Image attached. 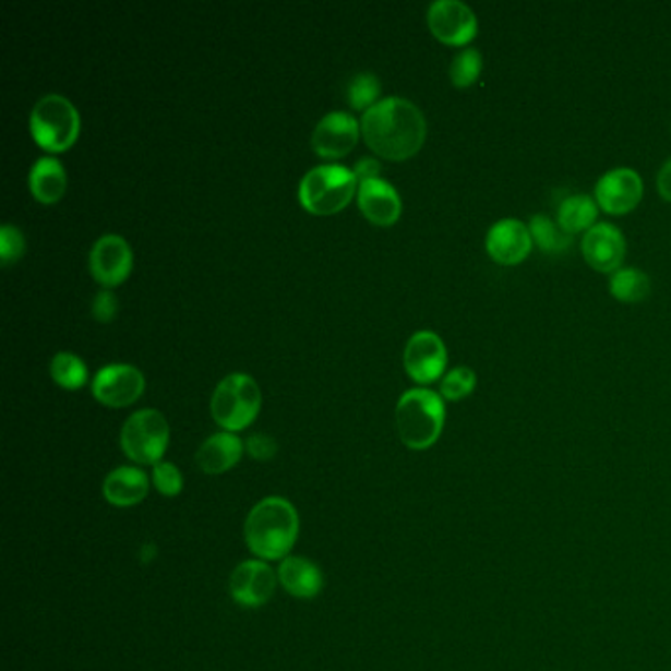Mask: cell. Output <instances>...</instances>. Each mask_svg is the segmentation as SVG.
I'll return each instance as SVG.
<instances>
[{
  "mask_svg": "<svg viewBox=\"0 0 671 671\" xmlns=\"http://www.w3.org/2000/svg\"><path fill=\"white\" fill-rule=\"evenodd\" d=\"M364 142L386 160H408L426 141V119L408 99L386 97L362 112Z\"/></svg>",
  "mask_w": 671,
  "mask_h": 671,
  "instance_id": "cell-1",
  "label": "cell"
},
{
  "mask_svg": "<svg viewBox=\"0 0 671 671\" xmlns=\"http://www.w3.org/2000/svg\"><path fill=\"white\" fill-rule=\"evenodd\" d=\"M300 536V514L290 501L268 496L259 502L244 522V541L261 562L286 560Z\"/></svg>",
  "mask_w": 671,
  "mask_h": 671,
  "instance_id": "cell-2",
  "label": "cell"
},
{
  "mask_svg": "<svg viewBox=\"0 0 671 671\" xmlns=\"http://www.w3.org/2000/svg\"><path fill=\"white\" fill-rule=\"evenodd\" d=\"M445 426V404L428 388L404 392L396 406V428L408 450L423 452L440 440Z\"/></svg>",
  "mask_w": 671,
  "mask_h": 671,
  "instance_id": "cell-3",
  "label": "cell"
},
{
  "mask_svg": "<svg viewBox=\"0 0 671 671\" xmlns=\"http://www.w3.org/2000/svg\"><path fill=\"white\" fill-rule=\"evenodd\" d=\"M261 388L249 374L235 372L219 382L211 398L213 420L225 431L247 430L261 411Z\"/></svg>",
  "mask_w": 671,
  "mask_h": 671,
  "instance_id": "cell-4",
  "label": "cell"
},
{
  "mask_svg": "<svg viewBox=\"0 0 671 671\" xmlns=\"http://www.w3.org/2000/svg\"><path fill=\"white\" fill-rule=\"evenodd\" d=\"M357 188L359 181L349 168L339 164L317 166L301 180V205L315 215H331L352 200Z\"/></svg>",
  "mask_w": 671,
  "mask_h": 671,
  "instance_id": "cell-5",
  "label": "cell"
},
{
  "mask_svg": "<svg viewBox=\"0 0 671 671\" xmlns=\"http://www.w3.org/2000/svg\"><path fill=\"white\" fill-rule=\"evenodd\" d=\"M80 112L70 99L46 95L32 109L31 131L34 141L48 152H63L80 136Z\"/></svg>",
  "mask_w": 671,
  "mask_h": 671,
  "instance_id": "cell-6",
  "label": "cell"
},
{
  "mask_svg": "<svg viewBox=\"0 0 671 671\" xmlns=\"http://www.w3.org/2000/svg\"><path fill=\"white\" fill-rule=\"evenodd\" d=\"M170 443V426L160 411H134L121 430V447L131 462L158 465Z\"/></svg>",
  "mask_w": 671,
  "mask_h": 671,
  "instance_id": "cell-7",
  "label": "cell"
},
{
  "mask_svg": "<svg viewBox=\"0 0 671 671\" xmlns=\"http://www.w3.org/2000/svg\"><path fill=\"white\" fill-rule=\"evenodd\" d=\"M428 24L438 40L447 46H467L479 32L475 12L462 0H435L428 9Z\"/></svg>",
  "mask_w": 671,
  "mask_h": 671,
  "instance_id": "cell-8",
  "label": "cell"
},
{
  "mask_svg": "<svg viewBox=\"0 0 671 671\" xmlns=\"http://www.w3.org/2000/svg\"><path fill=\"white\" fill-rule=\"evenodd\" d=\"M644 195L640 173L632 168H614L602 173L595 185V201L609 215H626L638 207Z\"/></svg>",
  "mask_w": 671,
  "mask_h": 671,
  "instance_id": "cell-9",
  "label": "cell"
},
{
  "mask_svg": "<svg viewBox=\"0 0 671 671\" xmlns=\"http://www.w3.org/2000/svg\"><path fill=\"white\" fill-rule=\"evenodd\" d=\"M278 585V573H274L271 565L261 560L242 562L232 570L231 589L232 601L244 609H259L271 601Z\"/></svg>",
  "mask_w": 671,
  "mask_h": 671,
  "instance_id": "cell-10",
  "label": "cell"
},
{
  "mask_svg": "<svg viewBox=\"0 0 671 671\" xmlns=\"http://www.w3.org/2000/svg\"><path fill=\"white\" fill-rule=\"evenodd\" d=\"M404 367L418 384L438 381L447 367V349L433 331H418L410 337L404 351Z\"/></svg>",
  "mask_w": 671,
  "mask_h": 671,
  "instance_id": "cell-11",
  "label": "cell"
},
{
  "mask_svg": "<svg viewBox=\"0 0 671 671\" xmlns=\"http://www.w3.org/2000/svg\"><path fill=\"white\" fill-rule=\"evenodd\" d=\"M144 374L132 364H110L93 379V396L110 408H124L139 400L144 392Z\"/></svg>",
  "mask_w": 671,
  "mask_h": 671,
  "instance_id": "cell-12",
  "label": "cell"
},
{
  "mask_svg": "<svg viewBox=\"0 0 671 671\" xmlns=\"http://www.w3.org/2000/svg\"><path fill=\"white\" fill-rule=\"evenodd\" d=\"M89 268L93 278L103 286H119L131 274V244L119 235H103L91 249Z\"/></svg>",
  "mask_w": 671,
  "mask_h": 671,
  "instance_id": "cell-13",
  "label": "cell"
},
{
  "mask_svg": "<svg viewBox=\"0 0 671 671\" xmlns=\"http://www.w3.org/2000/svg\"><path fill=\"white\" fill-rule=\"evenodd\" d=\"M487 252L492 261L502 266H516L530 256V229L520 219H501L487 232Z\"/></svg>",
  "mask_w": 671,
  "mask_h": 671,
  "instance_id": "cell-14",
  "label": "cell"
},
{
  "mask_svg": "<svg viewBox=\"0 0 671 671\" xmlns=\"http://www.w3.org/2000/svg\"><path fill=\"white\" fill-rule=\"evenodd\" d=\"M582 252L587 264L597 272L619 271L626 254V241L621 229L612 223H597L585 232L582 241Z\"/></svg>",
  "mask_w": 671,
  "mask_h": 671,
  "instance_id": "cell-15",
  "label": "cell"
},
{
  "mask_svg": "<svg viewBox=\"0 0 671 671\" xmlns=\"http://www.w3.org/2000/svg\"><path fill=\"white\" fill-rule=\"evenodd\" d=\"M361 124L349 112L325 115L311 136V146L323 158H342L359 141Z\"/></svg>",
  "mask_w": 671,
  "mask_h": 671,
  "instance_id": "cell-16",
  "label": "cell"
},
{
  "mask_svg": "<svg viewBox=\"0 0 671 671\" xmlns=\"http://www.w3.org/2000/svg\"><path fill=\"white\" fill-rule=\"evenodd\" d=\"M357 197H359L362 215L374 225L388 227L400 217V195L388 181L381 180V178L361 181L357 188Z\"/></svg>",
  "mask_w": 671,
  "mask_h": 671,
  "instance_id": "cell-17",
  "label": "cell"
},
{
  "mask_svg": "<svg viewBox=\"0 0 671 671\" xmlns=\"http://www.w3.org/2000/svg\"><path fill=\"white\" fill-rule=\"evenodd\" d=\"M278 583L296 599H315L323 591L325 579L320 565L303 555H288L278 567Z\"/></svg>",
  "mask_w": 671,
  "mask_h": 671,
  "instance_id": "cell-18",
  "label": "cell"
},
{
  "mask_svg": "<svg viewBox=\"0 0 671 671\" xmlns=\"http://www.w3.org/2000/svg\"><path fill=\"white\" fill-rule=\"evenodd\" d=\"M148 475L139 467H119L110 471L103 482L105 501L119 508H131L141 504L148 496Z\"/></svg>",
  "mask_w": 671,
  "mask_h": 671,
  "instance_id": "cell-19",
  "label": "cell"
},
{
  "mask_svg": "<svg viewBox=\"0 0 671 671\" xmlns=\"http://www.w3.org/2000/svg\"><path fill=\"white\" fill-rule=\"evenodd\" d=\"M242 453L244 443L235 433L219 431L201 443L195 462L201 471L207 475H223L241 462Z\"/></svg>",
  "mask_w": 671,
  "mask_h": 671,
  "instance_id": "cell-20",
  "label": "cell"
},
{
  "mask_svg": "<svg viewBox=\"0 0 671 671\" xmlns=\"http://www.w3.org/2000/svg\"><path fill=\"white\" fill-rule=\"evenodd\" d=\"M28 183H31L32 195L36 200L51 205L63 197L68 180H65V170L60 160L40 158L32 166Z\"/></svg>",
  "mask_w": 671,
  "mask_h": 671,
  "instance_id": "cell-21",
  "label": "cell"
},
{
  "mask_svg": "<svg viewBox=\"0 0 671 671\" xmlns=\"http://www.w3.org/2000/svg\"><path fill=\"white\" fill-rule=\"evenodd\" d=\"M597 217H599V205L595 197L587 193L570 195L567 200L562 201L558 209V225L572 237L577 232L589 231L597 225Z\"/></svg>",
  "mask_w": 671,
  "mask_h": 671,
  "instance_id": "cell-22",
  "label": "cell"
},
{
  "mask_svg": "<svg viewBox=\"0 0 671 671\" xmlns=\"http://www.w3.org/2000/svg\"><path fill=\"white\" fill-rule=\"evenodd\" d=\"M651 291V281L646 272L638 268H619L611 276V293L624 303L644 301Z\"/></svg>",
  "mask_w": 671,
  "mask_h": 671,
  "instance_id": "cell-23",
  "label": "cell"
},
{
  "mask_svg": "<svg viewBox=\"0 0 671 671\" xmlns=\"http://www.w3.org/2000/svg\"><path fill=\"white\" fill-rule=\"evenodd\" d=\"M528 229H530L531 239L543 252L555 254V252H565L572 247V235L563 231L562 227L558 225V220L550 219L543 213H538V215L531 217Z\"/></svg>",
  "mask_w": 671,
  "mask_h": 671,
  "instance_id": "cell-24",
  "label": "cell"
},
{
  "mask_svg": "<svg viewBox=\"0 0 671 671\" xmlns=\"http://www.w3.org/2000/svg\"><path fill=\"white\" fill-rule=\"evenodd\" d=\"M51 376L63 388L77 391L87 382V367L73 352H58L51 359Z\"/></svg>",
  "mask_w": 671,
  "mask_h": 671,
  "instance_id": "cell-25",
  "label": "cell"
},
{
  "mask_svg": "<svg viewBox=\"0 0 671 671\" xmlns=\"http://www.w3.org/2000/svg\"><path fill=\"white\" fill-rule=\"evenodd\" d=\"M481 71V51L475 50V48H465V50L459 51L453 58L450 77H452V83L455 87L465 89V87H471L472 83H477Z\"/></svg>",
  "mask_w": 671,
  "mask_h": 671,
  "instance_id": "cell-26",
  "label": "cell"
},
{
  "mask_svg": "<svg viewBox=\"0 0 671 671\" xmlns=\"http://www.w3.org/2000/svg\"><path fill=\"white\" fill-rule=\"evenodd\" d=\"M477 386V374L469 367H457L447 372L441 381V398L457 402L471 396Z\"/></svg>",
  "mask_w": 671,
  "mask_h": 671,
  "instance_id": "cell-27",
  "label": "cell"
},
{
  "mask_svg": "<svg viewBox=\"0 0 671 671\" xmlns=\"http://www.w3.org/2000/svg\"><path fill=\"white\" fill-rule=\"evenodd\" d=\"M381 93V83L372 73H357L347 85V99L355 109H371L376 105V97Z\"/></svg>",
  "mask_w": 671,
  "mask_h": 671,
  "instance_id": "cell-28",
  "label": "cell"
},
{
  "mask_svg": "<svg viewBox=\"0 0 671 671\" xmlns=\"http://www.w3.org/2000/svg\"><path fill=\"white\" fill-rule=\"evenodd\" d=\"M152 484L166 499H176L183 491V477L173 463L160 462L152 469Z\"/></svg>",
  "mask_w": 671,
  "mask_h": 671,
  "instance_id": "cell-29",
  "label": "cell"
},
{
  "mask_svg": "<svg viewBox=\"0 0 671 671\" xmlns=\"http://www.w3.org/2000/svg\"><path fill=\"white\" fill-rule=\"evenodd\" d=\"M26 251V241L21 229H16L14 225H4L0 229V261L2 266H11L12 262L19 261L22 254Z\"/></svg>",
  "mask_w": 671,
  "mask_h": 671,
  "instance_id": "cell-30",
  "label": "cell"
},
{
  "mask_svg": "<svg viewBox=\"0 0 671 671\" xmlns=\"http://www.w3.org/2000/svg\"><path fill=\"white\" fill-rule=\"evenodd\" d=\"M244 452L251 455L256 462H271L278 453V443L271 435L264 433H252L251 438L244 443Z\"/></svg>",
  "mask_w": 671,
  "mask_h": 671,
  "instance_id": "cell-31",
  "label": "cell"
},
{
  "mask_svg": "<svg viewBox=\"0 0 671 671\" xmlns=\"http://www.w3.org/2000/svg\"><path fill=\"white\" fill-rule=\"evenodd\" d=\"M91 311H93V317L103 321V323L115 320V317H117V311H119L117 296L109 290L99 291V293L93 298Z\"/></svg>",
  "mask_w": 671,
  "mask_h": 671,
  "instance_id": "cell-32",
  "label": "cell"
},
{
  "mask_svg": "<svg viewBox=\"0 0 671 671\" xmlns=\"http://www.w3.org/2000/svg\"><path fill=\"white\" fill-rule=\"evenodd\" d=\"M379 171H381V164L374 158H362V160L355 164V178L361 183V181L376 180L379 178Z\"/></svg>",
  "mask_w": 671,
  "mask_h": 671,
  "instance_id": "cell-33",
  "label": "cell"
},
{
  "mask_svg": "<svg viewBox=\"0 0 671 671\" xmlns=\"http://www.w3.org/2000/svg\"><path fill=\"white\" fill-rule=\"evenodd\" d=\"M658 191H660L661 200L671 203V158L666 160L658 171Z\"/></svg>",
  "mask_w": 671,
  "mask_h": 671,
  "instance_id": "cell-34",
  "label": "cell"
},
{
  "mask_svg": "<svg viewBox=\"0 0 671 671\" xmlns=\"http://www.w3.org/2000/svg\"><path fill=\"white\" fill-rule=\"evenodd\" d=\"M154 555H156V546H154V543H146V546H142L141 562H151Z\"/></svg>",
  "mask_w": 671,
  "mask_h": 671,
  "instance_id": "cell-35",
  "label": "cell"
}]
</instances>
